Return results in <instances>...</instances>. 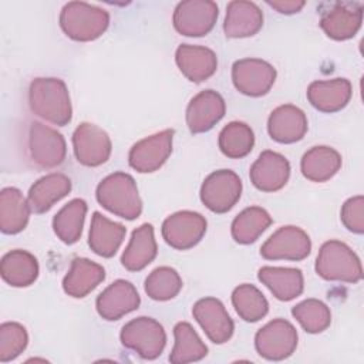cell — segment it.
I'll return each instance as SVG.
<instances>
[{"instance_id": "44dd1931", "label": "cell", "mask_w": 364, "mask_h": 364, "mask_svg": "<svg viewBox=\"0 0 364 364\" xmlns=\"http://www.w3.org/2000/svg\"><path fill=\"white\" fill-rule=\"evenodd\" d=\"M175 61L181 73L192 82H202L212 77L218 68L216 54L202 46L181 44L176 48Z\"/></svg>"}, {"instance_id": "7c38bea8", "label": "cell", "mask_w": 364, "mask_h": 364, "mask_svg": "<svg viewBox=\"0 0 364 364\" xmlns=\"http://www.w3.org/2000/svg\"><path fill=\"white\" fill-rule=\"evenodd\" d=\"M206 232V219L192 210H181L168 216L162 223V237L178 250L196 246Z\"/></svg>"}, {"instance_id": "603a6c76", "label": "cell", "mask_w": 364, "mask_h": 364, "mask_svg": "<svg viewBox=\"0 0 364 364\" xmlns=\"http://www.w3.org/2000/svg\"><path fill=\"white\" fill-rule=\"evenodd\" d=\"M263 26V13L252 1H230L226 7L223 30L226 37L243 38L255 36Z\"/></svg>"}, {"instance_id": "836d02e7", "label": "cell", "mask_w": 364, "mask_h": 364, "mask_svg": "<svg viewBox=\"0 0 364 364\" xmlns=\"http://www.w3.org/2000/svg\"><path fill=\"white\" fill-rule=\"evenodd\" d=\"M270 215L259 206H250L242 210L232 222V237L240 245H249L270 226Z\"/></svg>"}, {"instance_id": "d6a6232c", "label": "cell", "mask_w": 364, "mask_h": 364, "mask_svg": "<svg viewBox=\"0 0 364 364\" xmlns=\"http://www.w3.org/2000/svg\"><path fill=\"white\" fill-rule=\"evenodd\" d=\"M175 344L169 355V361L173 364H185L192 361H199L208 354V347L200 340L195 328L186 323L181 321L173 327Z\"/></svg>"}, {"instance_id": "ab89813d", "label": "cell", "mask_w": 364, "mask_h": 364, "mask_svg": "<svg viewBox=\"0 0 364 364\" xmlns=\"http://www.w3.org/2000/svg\"><path fill=\"white\" fill-rule=\"evenodd\" d=\"M340 218L350 232L361 235L364 232V198L357 195L346 200Z\"/></svg>"}, {"instance_id": "7a4b0ae2", "label": "cell", "mask_w": 364, "mask_h": 364, "mask_svg": "<svg viewBox=\"0 0 364 364\" xmlns=\"http://www.w3.org/2000/svg\"><path fill=\"white\" fill-rule=\"evenodd\" d=\"M97 200L111 213L132 220L142 212V202L134 178L125 172H115L104 178L95 192Z\"/></svg>"}, {"instance_id": "d4e9b609", "label": "cell", "mask_w": 364, "mask_h": 364, "mask_svg": "<svg viewBox=\"0 0 364 364\" xmlns=\"http://www.w3.org/2000/svg\"><path fill=\"white\" fill-rule=\"evenodd\" d=\"M125 233L127 229L124 225L109 220L100 212H94L88 235V245L95 255L111 257L119 249Z\"/></svg>"}, {"instance_id": "d590c367", "label": "cell", "mask_w": 364, "mask_h": 364, "mask_svg": "<svg viewBox=\"0 0 364 364\" xmlns=\"http://www.w3.org/2000/svg\"><path fill=\"white\" fill-rule=\"evenodd\" d=\"M232 303L239 317L249 323L259 321L269 311V303L263 293L247 283H243L233 290Z\"/></svg>"}, {"instance_id": "60d3db41", "label": "cell", "mask_w": 364, "mask_h": 364, "mask_svg": "<svg viewBox=\"0 0 364 364\" xmlns=\"http://www.w3.org/2000/svg\"><path fill=\"white\" fill-rule=\"evenodd\" d=\"M270 7L277 10L282 14H294L304 7V1L299 0H279V1H267Z\"/></svg>"}, {"instance_id": "ba28073f", "label": "cell", "mask_w": 364, "mask_h": 364, "mask_svg": "<svg viewBox=\"0 0 364 364\" xmlns=\"http://www.w3.org/2000/svg\"><path fill=\"white\" fill-rule=\"evenodd\" d=\"M232 81L236 90L249 97H262L276 81V70L260 58H242L232 67Z\"/></svg>"}, {"instance_id": "ac0fdd59", "label": "cell", "mask_w": 364, "mask_h": 364, "mask_svg": "<svg viewBox=\"0 0 364 364\" xmlns=\"http://www.w3.org/2000/svg\"><path fill=\"white\" fill-rule=\"evenodd\" d=\"M249 176L255 188L259 191L276 192L287 183L290 176V164L277 152L263 151L250 166Z\"/></svg>"}, {"instance_id": "e0dca14e", "label": "cell", "mask_w": 364, "mask_h": 364, "mask_svg": "<svg viewBox=\"0 0 364 364\" xmlns=\"http://www.w3.org/2000/svg\"><path fill=\"white\" fill-rule=\"evenodd\" d=\"M226 105L222 95L213 90L196 94L186 108V124L191 132L200 134L213 128L225 115Z\"/></svg>"}, {"instance_id": "4dcf8cb0", "label": "cell", "mask_w": 364, "mask_h": 364, "mask_svg": "<svg viewBox=\"0 0 364 364\" xmlns=\"http://www.w3.org/2000/svg\"><path fill=\"white\" fill-rule=\"evenodd\" d=\"M341 166L340 154L330 146H313L300 162L301 173L311 182H326L333 178Z\"/></svg>"}, {"instance_id": "4316f807", "label": "cell", "mask_w": 364, "mask_h": 364, "mask_svg": "<svg viewBox=\"0 0 364 364\" xmlns=\"http://www.w3.org/2000/svg\"><path fill=\"white\" fill-rule=\"evenodd\" d=\"M71 191V181L64 173H48L40 178L28 191V205L33 212L44 213L67 196Z\"/></svg>"}, {"instance_id": "6da1fadb", "label": "cell", "mask_w": 364, "mask_h": 364, "mask_svg": "<svg viewBox=\"0 0 364 364\" xmlns=\"http://www.w3.org/2000/svg\"><path fill=\"white\" fill-rule=\"evenodd\" d=\"M31 111L43 119L63 127L71 121L73 108L65 82L60 78H36L28 88Z\"/></svg>"}, {"instance_id": "277c9868", "label": "cell", "mask_w": 364, "mask_h": 364, "mask_svg": "<svg viewBox=\"0 0 364 364\" xmlns=\"http://www.w3.org/2000/svg\"><path fill=\"white\" fill-rule=\"evenodd\" d=\"M316 273L330 282L357 283L363 279V267L358 256L350 246L340 240L323 243L316 259Z\"/></svg>"}, {"instance_id": "9a60e30c", "label": "cell", "mask_w": 364, "mask_h": 364, "mask_svg": "<svg viewBox=\"0 0 364 364\" xmlns=\"http://www.w3.org/2000/svg\"><path fill=\"white\" fill-rule=\"evenodd\" d=\"M192 314L215 344L226 343L235 330V324L223 303L215 297H205L195 303Z\"/></svg>"}, {"instance_id": "74e56055", "label": "cell", "mask_w": 364, "mask_h": 364, "mask_svg": "<svg viewBox=\"0 0 364 364\" xmlns=\"http://www.w3.org/2000/svg\"><path fill=\"white\" fill-rule=\"evenodd\" d=\"M182 289V279L179 273L168 266L156 267L145 279V293L156 301H166L173 299Z\"/></svg>"}, {"instance_id": "30bf717a", "label": "cell", "mask_w": 364, "mask_h": 364, "mask_svg": "<svg viewBox=\"0 0 364 364\" xmlns=\"http://www.w3.org/2000/svg\"><path fill=\"white\" fill-rule=\"evenodd\" d=\"M309 235L297 226L279 228L260 247V255L267 260H303L310 255Z\"/></svg>"}, {"instance_id": "f35d334b", "label": "cell", "mask_w": 364, "mask_h": 364, "mask_svg": "<svg viewBox=\"0 0 364 364\" xmlns=\"http://www.w3.org/2000/svg\"><path fill=\"white\" fill-rule=\"evenodd\" d=\"M28 334L24 326L7 321L0 326V361L7 363L18 357L27 347Z\"/></svg>"}, {"instance_id": "1f68e13d", "label": "cell", "mask_w": 364, "mask_h": 364, "mask_svg": "<svg viewBox=\"0 0 364 364\" xmlns=\"http://www.w3.org/2000/svg\"><path fill=\"white\" fill-rule=\"evenodd\" d=\"M87 203L84 199H73L63 206L53 219V229L57 237L65 245H73L81 237Z\"/></svg>"}, {"instance_id": "83f0119b", "label": "cell", "mask_w": 364, "mask_h": 364, "mask_svg": "<svg viewBox=\"0 0 364 364\" xmlns=\"http://www.w3.org/2000/svg\"><path fill=\"white\" fill-rule=\"evenodd\" d=\"M158 247L151 223H144L132 232L131 240L122 253L121 263L129 272L146 267L156 256Z\"/></svg>"}, {"instance_id": "7402d4cb", "label": "cell", "mask_w": 364, "mask_h": 364, "mask_svg": "<svg viewBox=\"0 0 364 364\" xmlns=\"http://www.w3.org/2000/svg\"><path fill=\"white\" fill-rule=\"evenodd\" d=\"M351 84L347 78L314 81L307 88L309 102L321 112H337L351 98Z\"/></svg>"}, {"instance_id": "5b68a950", "label": "cell", "mask_w": 364, "mask_h": 364, "mask_svg": "<svg viewBox=\"0 0 364 364\" xmlns=\"http://www.w3.org/2000/svg\"><path fill=\"white\" fill-rule=\"evenodd\" d=\"M122 346L135 351L145 360L159 357L166 344L164 327L151 317H136L128 321L119 334Z\"/></svg>"}, {"instance_id": "d6986e66", "label": "cell", "mask_w": 364, "mask_h": 364, "mask_svg": "<svg viewBox=\"0 0 364 364\" xmlns=\"http://www.w3.org/2000/svg\"><path fill=\"white\" fill-rule=\"evenodd\" d=\"M363 21L360 3H336L320 18V27L333 40H348L357 34Z\"/></svg>"}, {"instance_id": "f546056e", "label": "cell", "mask_w": 364, "mask_h": 364, "mask_svg": "<svg viewBox=\"0 0 364 364\" xmlns=\"http://www.w3.org/2000/svg\"><path fill=\"white\" fill-rule=\"evenodd\" d=\"M30 205L17 188H4L0 193V229L3 233L21 232L30 218Z\"/></svg>"}, {"instance_id": "ffe728a7", "label": "cell", "mask_w": 364, "mask_h": 364, "mask_svg": "<svg viewBox=\"0 0 364 364\" xmlns=\"http://www.w3.org/2000/svg\"><path fill=\"white\" fill-rule=\"evenodd\" d=\"M267 131L270 138L276 142H297L307 132L306 114L296 105H280L272 111L267 121Z\"/></svg>"}, {"instance_id": "e575fe53", "label": "cell", "mask_w": 364, "mask_h": 364, "mask_svg": "<svg viewBox=\"0 0 364 364\" xmlns=\"http://www.w3.org/2000/svg\"><path fill=\"white\" fill-rule=\"evenodd\" d=\"M218 142L223 155L232 159H239L252 151L255 145V134L247 124L233 121L220 131Z\"/></svg>"}, {"instance_id": "5bb4252c", "label": "cell", "mask_w": 364, "mask_h": 364, "mask_svg": "<svg viewBox=\"0 0 364 364\" xmlns=\"http://www.w3.org/2000/svg\"><path fill=\"white\" fill-rule=\"evenodd\" d=\"M75 158L85 166H98L111 155V139L108 134L95 124L82 122L73 134Z\"/></svg>"}, {"instance_id": "8fae6325", "label": "cell", "mask_w": 364, "mask_h": 364, "mask_svg": "<svg viewBox=\"0 0 364 364\" xmlns=\"http://www.w3.org/2000/svg\"><path fill=\"white\" fill-rule=\"evenodd\" d=\"M218 18V6L209 0L181 1L173 11V27L178 33L188 37L208 34Z\"/></svg>"}, {"instance_id": "52a82bcc", "label": "cell", "mask_w": 364, "mask_h": 364, "mask_svg": "<svg viewBox=\"0 0 364 364\" xmlns=\"http://www.w3.org/2000/svg\"><path fill=\"white\" fill-rule=\"evenodd\" d=\"M242 195V181L230 169L212 172L200 186V200L215 212L225 213L230 210Z\"/></svg>"}, {"instance_id": "2e32d148", "label": "cell", "mask_w": 364, "mask_h": 364, "mask_svg": "<svg viewBox=\"0 0 364 364\" xmlns=\"http://www.w3.org/2000/svg\"><path fill=\"white\" fill-rule=\"evenodd\" d=\"M139 294L132 283L118 279L111 283L97 297L95 307L98 314L108 321L119 320L122 316L134 311L139 306Z\"/></svg>"}, {"instance_id": "4fadbf2b", "label": "cell", "mask_w": 364, "mask_h": 364, "mask_svg": "<svg viewBox=\"0 0 364 364\" xmlns=\"http://www.w3.org/2000/svg\"><path fill=\"white\" fill-rule=\"evenodd\" d=\"M172 139L173 129H164L134 144L128 155L131 168L141 173L158 171L172 152Z\"/></svg>"}, {"instance_id": "8992f818", "label": "cell", "mask_w": 364, "mask_h": 364, "mask_svg": "<svg viewBox=\"0 0 364 364\" xmlns=\"http://www.w3.org/2000/svg\"><path fill=\"white\" fill-rule=\"evenodd\" d=\"M255 347L260 357L280 361L290 357L297 347V330L284 318H274L255 336Z\"/></svg>"}, {"instance_id": "8d00e7d4", "label": "cell", "mask_w": 364, "mask_h": 364, "mask_svg": "<svg viewBox=\"0 0 364 364\" xmlns=\"http://www.w3.org/2000/svg\"><path fill=\"white\" fill-rule=\"evenodd\" d=\"M293 317L310 334L324 331L331 323V313L327 304L317 299H307L291 309Z\"/></svg>"}, {"instance_id": "f1b7e54d", "label": "cell", "mask_w": 364, "mask_h": 364, "mask_svg": "<svg viewBox=\"0 0 364 364\" xmlns=\"http://www.w3.org/2000/svg\"><path fill=\"white\" fill-rule=\"evenodd\" d=\"M0 273L7 284L27 287L38 277V262L30 252L16 249L3 256Z\"/></svg>"}, {"instance_id": "cb8c5ba5", "label": "cell", "mask_w": 364, "mask_h": 364, "mask_svg": "<svg viewBox=\"0 0 364 364\" xmlns=\"http://www.w3.org/2000/svg\"><path fill=\"white\" fill-rule=\"evenodd\" d=\"M104 279L105 270L101 264L85 257H77L63 280V289L68 296L81 299L91 293Z\"/></svg>"}, {"instance_id": "3957f363", "label": "cell", "mask_w": 364, "mask_h": 364, "mask_svg": "<svg viewBox=\"0 0 364 364\" xmlns=\"http://www.w3.org/2000/svg\"><path fill=\"white\" fill-rule=\"evenodd\" d=\"M108 24V11L84 1L67 3L60 14L61 30L75 41H92L98 38L105 33Z\"/></svg>"}, {"instance_id": "484cf974", "label": "cell", "mask_w": 364, "mask_h": 364, "mask_svg": "<svg viewBox=\"0 0 364 364\" xmlns=\"http://www.w3.org/2000/svg\"><path fill=\"white\" fill-rule=\"evenodd\" d=\"M257 277L277 300L289 301L303 293L304 280L299 269L264 266L259 269Z\"/></svg>"}, {"instance_id": "9c48e42d", "label": "cell", "mask_w": 364, "mask_h": 364, "mask_svg": "<svg viewBox=\"0 0 364 364\" xmlns=\"http://www.w3.org/2000/svg\"><path fill=\"white\" fill-rule=\"evenodd\" d=\"M28 151L33 162L40 168H55L65 159V139L54 128L41 122H31L28 129Z\"/></svg>"}]
</instances>
